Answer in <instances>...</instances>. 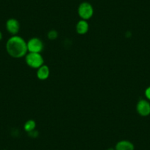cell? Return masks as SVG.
<instances>
[{"mask_svg":"<svg viewBox=\"0 0 150 150\" xmlns=\"http://www.w3.org/2000/svg\"><path fill=\"white\" fill-rule=\"evenodd\" d=\"M6 50L8 54L13 58H21L28 52L26 41L17 35H13L8 40Z\"/></svg>","mask_w":150,"mask_h":150,"instance_id":"6da1fadb","label":"cell"},{"mask_svg":"<svg viewBox=\"0 0 150 150\" xmlns=\"http://www.w3.org/2000/svg\"><path fill=\"white\" fill-rule=\"evenodd\" d=\"M25 61L27 66L33 69H38L44 63V57L41 53L28 52L25 56Z\"/></svg>","mask_w":150,"mask_h":150,"instance_id":"7a4b0ae2","label":"cell"},{"mask_svg":"<svg viewBox=\"0 0 150 150\" xmlns=\"http://www.w3.org/2000/svg\"><path fill=\"white\" fill-rule=\"evenodd\" d=\"M77 12H78L79 16L82 19L87 21L93 16L94 11H93V8L91 4L88 2H83L79 5Z\"/></svg>","mask_w":150,"mask_h":150,"instance_id":"3957f363","label":"cell"},{"mask_svg":"<svg viewBox=\"0 0 150 150\" xmlns=\"http://www.w3.org/2000/svg\"><path fill=\"white\" fill-rule=\"evenodd\" d=\"M27 50L29 52L41 53L44 50L43 41L38 38H32L27 42Z\"/></svg>","mask_w":150,"mask_h":150,"instance_id":"277c9868","label":"cell"},{"mask_svg":"<svg viewBox=\"0 0 150 150\" xmlns=\"http://www.w3.org/2000/svg\"><path fill=\"white\" fill-rule=\"evenodd\" d=\"M136 110L141 116H148L150 115V103L146 99H141L137 103Z\"/></svg>","mask_w":150,"mask_h":150,"instance_id":"5b68a950","label":"cell"},{"mask_svg":"<svg viewBox=\"0 0 150 150\" xmlns=\"http://www.w3.org/2000/svg\"><path fill=\"white\" fill-rule=\"evenodd\" d=\"M6 29L12 35H16L20 30L19 22L16 18H9L6 22Z\"/></svg>","mask_w":150,"mask_h":150,"instance_id":"8992f818","label":"cell"},{"mask_svg":"<svg viewBox=\"0 0 150 150\" xmlns=\"http://www.w3.org/2000/svg\"><path fill=\"white\" fill-rule=\"evenodd\" d=\"M115 150H135V146L131 141L122 140L116 144Z\"/></svg>","mask_w":150,"mask_h":150,"instance_id":"52a82bcc","label":"cell"},{"mask_svg":"<svg viewBox=\"0 0 150 150\" xmlns=\"http://www.w3.org/2000/svg\"><path fill=\"white\" fill-rule=\"evenodd\" d=\"M37 77L40 80H46L48 79L50 74V68L46 65H43L40 68H38L37 70Z\"/></svg>","mask_w":150,"mask_h":150,"instance_id":"ba28073f","label":"cell"},{"mask_svg":"<svg viewBox=\"0 0 150 150\" xmlns=\"http://www.w3.org/2000/svg\"><path fill=\"white\" fill-rule=\"evenodd\" d=\"M89 24L86 20L81 19L76 25V31L80 35H85L88 32Z\"/></svg>","mask_w":150,"mask_h":150,"instance_id":"9c48e42d","label":"cell"},{"mask_svg":"<svg viewBox=\"0 0 150 150\" xmlns=\"http://www.w3.org/2000/svg\"><path fill=\"white\" fill-rule=\"evenodd\" d=\"M36 127V123L34 120H28L24 124V130L27 132H30L31 131L35 130Z\"/></svg>","mask_w":150,"mask_h":150,"instance_id":"30bf717a","label":"cell"},{"mask_svg":"<svg viewBox=\"0 0 150 150\" xmlns=\"http://www.w3.org/2000/svg\"><path fill=\"white\" fill-rule=\"evenodd\" d=\"M57 36H58V33H57V32L56 31V30H50V31L48 33V34H47V37H48V38L50 40H52V41L55 40L57 38Z\"/></svg>","mask_w":150,"mask_h":150,"instance_id":"8fae6325","label":"cell"},{"mask_svg":"<svg viewBox=\"0 0 150 150\" xmlns=\"http://www.w3.org/2000/svg\"><path fill=\"white\" fill-rule=\"evenodd\" d=\"M28 135H30V137H32V138H36V137L38 135V132L35 129V130H33L31 131V132H28Z\"/></svg>","mask_w":150,"mask_h":150,"instance_id":"7c38bea8","label":"cell"},{"mask_svg":"<svg viewBox=\"0 0 150 150\" xmlns=\"http://www.w3.org/2000/svg\"><path fill=\"white\" fill-rule=\"evenodd\" d=\"M145 96L148 100L150 101V86L145 90Z\"/></svg>","mask_w":150,"mask_h":150,"instance_id":"4fadbf2b","label":"cell"},{"mask_svg":"<svg viewBox=\"0 0 150 150\" xmlns=\"http://www.w3.org/2000/svg\"><path fill=\"white\" fill-rule=\"evenodd\" d=\"M2 39V32L0 31V41H1V40Z\"/></svg>","mask_w":150,"mask_h":150,"instance_id":"5bb4252c","label":"cell"},{"mask_svg":"<svg viewBox=\"0 0 150 150\" xmlns=\"http://www.w3.org/2000/svg\"><path fill=\"white\" fill-rule=\"evenodd\" d=\"M107 150H115V149H113V148H109V149H108Z\"/></svg>","mask_w":150,"mask_h":150,"instance_id":"9a60e30c","label":"cell"}]
</instances>
